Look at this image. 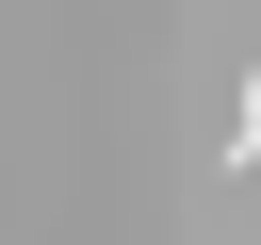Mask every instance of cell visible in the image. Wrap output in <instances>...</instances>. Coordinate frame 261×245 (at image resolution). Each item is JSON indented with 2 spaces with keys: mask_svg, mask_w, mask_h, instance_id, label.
<instances>
[{
  "mask_svg": "<svg viewBox=\"0 0 261 245\" xmlns=\"http://www.w3.org/2000/svg\"><path fill=\"white\" fill-rule=\"evenodd\" d=\"M228 163H261V82H245V131H228Z\"/></svg>",
  "mask_w": 261,
  "mask_h": 245,
  "instance_id": "obj_1",
  "label": "cell"
}]
</instances>
